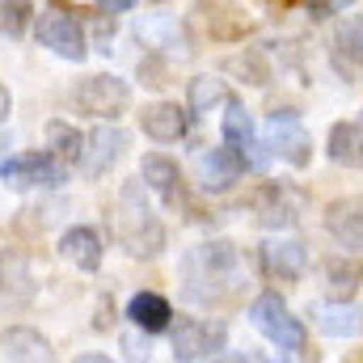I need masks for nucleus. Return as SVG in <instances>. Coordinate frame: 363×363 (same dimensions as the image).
<instances>
[{
	"label": "nucleus",
	"instance_id": "obj_1",
	"mask_svg": "<svg viewBox=\"0 0 363 363\" xmlns=\"http://www.w3.org/2000/svg\"><path fill=\"white\" fill-rule=\"evenodd\" d=\"M241 250L233 241H203L182 254V296L194 304H220L241 287Z\"/></svg>",
	"mask_w": 363,
	"mask_h": 363
},
{
	"label": "nucleus",
	"instance_id": "obj_2",
	"mask_svg": "<svg viewBox=\"0 0 363 363\" xmlns=\"http://www.w3.org/2000/svg\"><path fill=\"white\" fill-rule=\"evenodd\" d=\"M114 237L131 258H157L165 250V224L157 216V207L148 203L144 182L131 178L118 186V203H114Z\"/></svg>",
	"mask_w": 363,
	"mask_h": 363
},
{
	"label": "nucleus",
	"instance_id": "obj_3",
	"mask_svg": "<svg viewBox=\"0 0 363 363\" xmlns=\"http://www.w3.org/2000/svg\"><path fill=\"white\" fill-rule=\"evenodd\" d=\"M34 38L38 47H47L51 55L68 60V64H81L89 55V30L81 26V17L64 4H47L34 21Z\"/></svg>",
	"mask_w": 363,
	"mask_h": 363
},
{
	"label": "nucleus",
	"instance_id": "obj_4",
	"mask_svg": "<svg viewBox=\"0 0 363 363\" xmlns=\"http://www.w3.org/2000/svg\"><path fill=\"white\" fill-rule=\"evenodd\" d=\"M250 321H254V330H258L267 342H274L279 351H304V342H308V330L300 325V317H291V308H287V300H283L279 291L254 296Z\"/></svg>",
	"mask_w": 363,
	"mask_h": 363
},
{
	"label": "nucleus",
	"instance_id": "obj_5",
	"mask_svg": "<svg viewBox=\"0 0 363 363\" xmlns=\"http://www.w3.org/2000/svg\"><path fill=\"white\" fill-rule=\"evenodd\" d=\"M228 342V325L224 321H203V317H178L169 321V351L174 363H203L220 355Z\"/></svg>",
	"mask_w": 363,
	"mask_h": 363
},
{
	"label": "nucleus",
	"instance_id": "obj_6",
	"mask_svg": "<svg viewBox=\"0 0 363 363\" xmlns=\"http://www.w3.org/2000/svg\"><path fill=\"white\" fill-rule=\"evenodd\" d=\"M72 106L89 118H118L127 106H131V85L114 72H97V77H85L77 93H72Z\"/></svg>",
	"mask_w": 363,
	"mask_h": 363
},
{
	"label": "nucleus",
	"instance_id": "obj_7",
	"mask_svg": "<svg viewBox=\"0 0 363 363\" xmlns=\"http://www.w3.org/2000/svg\"><path fill=\"white\" fill-rule=\"evenodd\" d=\"M38 296V283L34 271L26 262V254L17 250H0V317H17L34 304Z\"/></svg>",
	"mask_w": 363,
	"mask_h": 363
},
{
	"label": "nucleus",
	"instance_id": "obj_8",
	"mask_svg": "<svg viewBox=\"0 0 363 363\" xmlns=\"http://www.w3.org/2000/svg\"><path fill=\"white\" fill-rule=\"evenodd\" d=\"M0 178L17 190H30V186H64L68 182V165H60L51 152H17V157H4L0 161Z\"/></svg>",
	"mask_w": 363,
	"mask_h": 363
},
{
	"label": "nucleus",
	"instance_id": "obj_9",
	"mask_svg": "<svg viewBox=\"0 0 363 363\" xmlns=\"http://www.w3.org/2000/svg\"><path fill=\"white\" fill-rule=\"evenodd\" d=\"M271 152L279 161H287L291 169L313 165V140H308V131H304V123L291 106L271 114Z\"/></svg>",
	"mask_w": 363,
	"mask_h": 363
},
{
	"label": "nucleus",
	"instance_id": "obj_10",
	"mask_svg": "<svg viewBox=\"0 0 363 363\" xmlns=\"http://www.w3.org/2000/svg\"><path fill=\"white\" fill-rule=\"evenodd\" d=\"M127 144H131V135H127L123 127H97L93 135H85V152H81L85 174H89V178L110 174V165H118V161H123Z\"/></svg>",
	"mask_w": 363,
	"mask_h": 363
},
{
	"label": "nucleus",
	"instance_id": "obj_11",
	"mask_svg": "<svg viewBox=\"0 0 363 363\" xmlns=\"http://www.w3.org/2000/svg\"><path fill=\"white\" fill-rule=\"evenodd\" d=\"M330 60H334V68H338V77H342L347 85L359 81V60H363V26H359V17H347V21L334 26V34H330Z\"/></svg>",
	"mask_w": 363,
	"mask_h": 363
},
{
	"label": "nucleus",
	"instance_id": "obj_12",
	"mask_svg": "<svg viewBox=\"0 0 363 363\" xmlns=\"http://www.w3.org/2000/svg\"><path fill=\"white\" fill-rule=\"evenodd\" d=\"M140 131L152 144H178L182 135L190 131V114L182 110L178 101H152L140 110Z\"/></svg>",
	"mask_w": 363,
	"mask_h": 363
},
{
	"label": "nucleus",
	"instance_id": "obj_13",
	"mask_svg": "<svg viewBox=\"0 0 363 363\" xmlns=\"http://www.w3.org/2000/svg\"><path fill=\"white\" fill-rule=\"evenodd\" d=\"M262 271L271 274V279H283V283L300 279V274L308 271V245L296 241V237H274V241H267L262 245Z\"/></svg>",
	"mask_w": 363,
	"mask_h": 363
},
{
	"label": "nucleus",
	"instance_id": "obj_14",
	"mask_svg": "<svg viewBox=\"0 0 363 363\" xmlns=\"http://www.w3.org/2000/svg\"><path fill=\"white\" fill-rule=\"evenodd\" d=\"M325 228H330V237L355 258L363 250V207H359V199H334V203L325 207Z\"/></svg>",
	"mask_w": 363,
	"mask_h": 363
},
{
	"label": "nucleus",
	"instance_id": "obj_15",
	"mask_svg": "<svg viewBox=\"0 0 363 363\" xmlns=\"http://www.w3.org/2000/svg\"><path fill=\"white\" fill-rule=\"evenodd\" d=\"M241 174H245V161H241V152H233L228 144L207 148V152L199 157V186H203V190H211V194L228 190Z\"/></svg>",
	"mask_w": 363,
	"mask_h": 363
},
{
	"label": "nucleus",
	"instance_id": "obj_16",
	"mask_svg": "<svg viewBox=\"0 0 363 363\" xmlns=\"http://www.w3.org/2000/svg\"><path fill=\"white\" fill-rule=\"evenodd\" d=\"M258 220L267 228H291L300 220V194L287 182H267L258 190Z\"/></svg>",
	"mask_w": 363,
	"mask_h": 363
},
{
	"label": "nucleus",
	"instance_id": "obj_17",
	"mask_svg": "<svg viewBox=\"0 0 363 363\" xmlns=\"http://www.w3.org/2000/svg\"><path fill=\"white\" fill-rule=\"evenodd\" d=\"M60 254H64V262H72L77 271L93 274L101 267V237H97V228L89 224H72V228H64V237H60Z\"/></svg>",
	"mask_w": 363,
	"mask_h": 363
},
{
	"label": "nucleus",
	"instance_id": "obj_18",
	"mask_svg": "<svg viewBox=\"0 0 363 363\" xmlns=\"http://www.w3.org/2000/svg\"><path fill=\"white\" fill-rule=\"evenodd\" d=\"M127 321H131L135 330H144V334H165L169 321H174V308H169V300L157 296V291H135L131 304H127Z\"/></svg>",
	"mask_w": 363,
	"mask_h": 363
},
{
	"label": "nucleus",
	"instance_id": "obj_19",
	"mask_svg": "<svg viewBox=\"0 0 363 363\" xmlns=\"http://www.w3.org/2000/svg\"><path fill=\"white\" fill-rule=\"evenodd\" d=\"M140 182H144V190L161 194L165 203H178V194H182L178 161H169V157H161V152H148V157L140 161Z\"/></svg>",
	"mask_w": 363,
	"mask_h": 363
},
{
	"label": "nucleus",
	"instance_id": "obj_20",
	"mask_svg": "<svg viewBox=\"0 0 363 363\" xmlns=\"http://www.w3.org/2000/svg\"><path fill=\"white\" fill-rule=\"evenodd\" d=\"M224 106H228V114H224V144H228L233 152H241V161H245V157H250V148H258L254 114H250V106H245L241 97H228ZM245 169H250V165H245Z\"/></svg>",
	"mask_w": 363,
	"mask_h": 363
},
{
	"label": "nucleus",
	"instance_id": "obj_21",
	"mask_svg": "<svg viewBox=\"0 0 363 363\" xmlns=\"http://www.w3.org/2000/svg\"><path fill=\"white\" fill-rule=\"evenodd\" d=\"M0 347H4L9 363H51V342L30 325H9Z\"/></svg>",
	"mask_w": 363,
	"mask_h": 363
},
{
	"label": "nucleus",
	"instance_id": "obj_22",
	"mask_svg": "<svg viewBox=\"0 0 363 363\" xmlns=\"http://www.w3.org/2000/svg\"><path fill=\"white\" fill-rule=\"evenodd\" d=\"M359 148H363V123L359 118H342L330 127V140H325V157L334 165H351L359 169Z\"/></svg>",
	"mask_w": 363,
	"mask_h": 363
},
{
	"label": "nucleus",
	"instance_id": "obj_23",
	"mask_svg": "<svg viewBox=\"0 0 363 363\" xmlns=\"http://www.w3.org/2000/svg\"><path fill=\"white\" fill-rule=\"evenodd\" d=\"M47 148L60 165H77L81 152H85V135L68 123V118H51L47 123Z\"/></svg>",
	"mask_w": 363,
	"mask_h": 363
},
{
	"label": "nucleus",
	"instance_id": "obj_24",
	"mask_svg": "<svg viewBox=\"0 0 363 363\" xmlns=\"http://www.w3.org/2000/svg\"><path fill=\"white\" fill-rule=\"evenodd\" d=\"M317 325L330 334V338H355L359 334V304L355 300H334L321 308Z\"/></svg>",
	"mask_w": 363,
	"mask_h": 363
},
{
	"label": "nucleus",
	"instance_id": "obj_25",
	"mask_svg": "<svg viewBox=\"0 0 363 363\" xmlns=\"http://www.w3.org/2000/svg\"><path fill=\"white\" fill-rule=\"evenodd\" d=\"M228 101V85L220 81V77H194L190 85H186V106L194 110V114H211L216 106H224Z\"/></svg>",
	"mask_w": 363,
	"mask_h": 363
},
{
	"label": "nucleus",
	"instance_id": "obj_26",
	"mask_svg": "<svg viewBox=\"0 0 363 363\" xmlns=\"http://www.w3.org/2000/svg\"><path fill=\"white\" fill-rule=\"evenodd\" d=\"M325 279H330V291H334L338 300H347V296L359 291V267L347 262V258H330V262H325Z\"/></svg>",
	"mask_w": 363,
	"mask_h": 363
},
{
	"label": "nucleus",
	"instance_id": "obj_27",
	"mask_svg": "<svg viewBox=\"0 0 363 363\" xmlns=\"http://www.w3.org/2000/svg\"><path fill=\"white\" fill-rule=\"evenodd\" d=\"M30 17H34L30 0H0V34L21 38V34H26V26H30Z\"/></svg>",
	"mask_w": 363,
	"mask_h": 363
},
{
	"label": "nucleus",
	"instance_id": "obj_28",
	"mask_svg": "<svg viewBox=\"0 0 363 363\" xmlns=\"http://www.w3.org/2000/svg\"><path fill=\"white\" fill-rule=\"evenodd\" d=\"M355 0H313V17H330V13H347Z\"/></svg>",
	"mask_w": 363,
	"mask_h": 363
},
{
	"label": "nucleus",
	"instance_id": "obj_29",
	"mask_svg": "<svg viewBox=\"0 0 363 363\" xmlns=\"http://www.w3.org/2000/svg\"><path fill=\"white\" fill-rule=\"evenodd\" d=\"M135 4H140V0H97V9L110 13V17H114V13H131Z\"/></svg>",
	"mask_w": 363,
	"mask_h": 363
},
{
	"label": "nucleus",
	"instance_id": "obj_30",
	"mask_svg": "<svg viewBox=\"0 0 363 363\" xmlns=\"http://www.w3.org/2000/svg\"><path fill=\"white\" fill-rule=\"evenodd\" d=\"M207 363H250V355H241V351H220V355H211Z\"/></svg>",
	"mask_w": 363,
	"mask_h": 363
},
{
	"label": "nucleus",
	"instance_id": "obj_31",
	"mask_svg": "<svg viewBox=\"0 0 363 363\" xmlns=\"http://www.w3.org/2000/svg\"><path fill=\"white\" fill-rule=\"evenodd\" d=\"M9 114H13V97H9V89L0 85V123H9Z\"/></svg>",
	"mask_w": 363,
	"mask_h": 363
},
{
	"label": "nucleus",
	"instance_id": "obj_32",
	"mask_svg": "<svg viewBox=\"0 0 363 363\" xmlns=\"http://www.w3.org/2000/svg\"><path fill=\"white\" fill-rule=\"evenodd\" d=\"M72 363H114L110 355H97V351H89V355H81V359H72Z\"/></svg>",
	"mask_w": 363,
	"mask_h": 363
},
{
	"label": "nucleus",
	"instance_id": "obj_33",
	"mask_svg": "<svg viewBox=\"0 0 363 363\" xmlns=\"http://www.w3.org/2000/svg\"><path fill=\"white\" fill-rule=\"evenodd\" d=\"M271 363H291V359H271Z\"/></svg>",
	"mask_w": 363,
	"mask_h": 363
}]
</instances>
